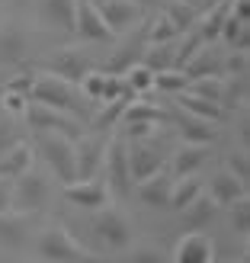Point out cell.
Listing matches in <instances>:
<instances>
[{
  "mask_svg": "<svg viewBox=\"0 0 250 263\" xmlns=\"http://www.w3.org/2000/svg\"><path fill=\"white\" fill-rule=\"evenodd\" d=\"M29 100H32V103H45V106L61 109V112H71V116H77V119L87 122V125H90V119H93V116H90V109H87L84 93L77 90V84L64 81V77L51 74V71L35 74V77H32Z\"/></svg>",
  "mask_w": 250,
  "mask_h": 263,
  "instance_id": "obj_1",
  "label": "cell"
},
{
  "mask_svg": "<svg viewBox=\"0 0 250 263\" xmlns=\"http://www.w3.org/2000/svg\"><path fill=\"white\" fill-rule=\"evenodd\" d=\"M35 247L48 263H100V257L93 251H87L64 225H51L48 231H42Z\"/></svg>",
  "mask_w": 250,
  "mask_h": 263,
  "instance_id": "obj_2",
  "label": "cell"
},
{
  "mask_svg": "<svg viewBox=\"0 0 250 263\" xmlns=\"http://www.w3.org/2000/svg\"><path fill=\"white\" fill-rule=\"evenodd\" d=\"M87 228L97 238V244L103 247V251H109V254H122L125 247H131V241H135L128 218L122 212H116V209H109V205L97 209V212L90 215V225Z\"/></svg>",
  "mask_w": 250,
  "mask_h": 263,
  "instance_id": "obj_3",
  "label": "cell"
},
{
  "mask_svg": "<svg viewBox=\"0 0 250 263\" xmlns=\"http://www.w3.org/2000/svg\"><path fill=\"white\" fill-rule=\"evenodd\" d=\"M39 151H42L48 170L64 183V186L77 180V170H74V138L58 135V132H39Z\"/></svg>",
  "mask_w": 250,
  "mask_h": 263,
  "instance_id": "obj_4",
  "label": "cell"
},
{
  "mask_svg": "<svg viewBox=\"0 0 250 263\" xmlns=\"http://www.w3.org/2000/svg\"><path fill=\"white\" fill-rule=\"evenodd\" d=\"M103 180H106L109 193H116L119 199H128L131 190H135V180H131L128 170V151L122 138H109L106 141V157H103Z\"/></svg>",
  "mask_w": 250,
  "mask_h": 263,
  "instance_id": "obj_5",
  "label": "cell"
},
{
  "mask_svg": "<svg viewBox=\"0 0 250 263\" xmlns=\"http://www.w3.org/2000/svg\"><path fill=\"white\" fill-rule=\"evenodd\" d=\"M48 202V180L39 174V170H26L13 180V199H10V209L20 215H35L42 212V205Z\"/></svg>",
  "mask_w": 250,
  "mask_h": 263,
  "instance_id": "obj_6",
  "label": "cell"
},
{
  "mask_svg": "<svg viewBox=\"0 0 250 263\" xmlns=\"http://www.w3.org/2000/svg\"><path fill=\"white\" fill-rule=\"evenodd\" d=\"M23 116H26V122H29L35 132H58V135H68V138H81L84 128H87V122H81L77 116L51 109V106H45V103H32V100H29V106H26Z\"/></svg>",
  "mask_w": 250,
  "mask_h": 263,
  "instance_id": "obj_7",
  "label": "cell"
},
{
  "mask_svg": "<svg viewBox=\"0 0 250 263\" xmlns=\"http://www.w3.org/2000/svg\"><path fill=\"white\" fill-rule=\"evenodd\" d=\"M106 141L100 132L93 135H84L74 138V170H77V180H90V177H100L103 170V157H106Z\"/></svg>",
  "mask_w": 250,
  "mask_h": 263,
  "instance_id": "obj_8",
  "label": "cell"
},
{
  "mask_svg": "<svg viewBox=\"0 0 250 263\" xmlns=\"http://www.w3.org/2000/svg\"><path fill=\"white\" fill-rule=\"evenodd\" d=\"M125 151H128V170H131V180H144L157 174V170L164 167L167 154L161 144H154L151 138H141V141H125Z\"/></svg>",
  "mask_w": 250,
  "mask_h": 263,
  "instance_id": "obj_9",
  "label": "cell"
},
{
  "mask_svg": "<svg viewBox=\"0 0 250 263\" xmlns=\"http://www.w3.org/2000/svg\"><path fill=\"white\" fill-rule=\"evenodd\" d=\"M74 35H77V39H84V42H93V45H103V42H116L112 29L106 26V20L100 16V7L93 4V0H77Z\"/></svg>",
  "mask_w": 250,
  "mask_h": 263,
  "instance_id": "obj_10",
  "label": "cell"
},
{
  "mask_svg": "<svg viewBox=\"0 0 250 263\" xmlns=\"http://www.w3.org/2000/svg\"><path fill=\"white\" fill-rule=\"evenodd\" d=\"M109 186H106V180L100 177H90V180H74L64 186V199L74 202L77 209H87V212H97V209L103 205H109Z\"/></svg>",
  "mask_w": 250,
  "mask_h": 263,
  "instance_id": "obj_11",
  "label": "cell"
},
{
  "mask_svg": "<svg viewBox=\"0 0 250 263\" xmlns=\"http://www.w3.org/2000/svg\"><path fill=\"white\" fill-rule=\"evenodd\" d=\"M100 16L106 20V26L112 29V35H128L131 29H135V23H141V7L135 4V0H100Z\"/></svg>",
  "mask_w": 250,
  "mask_h": 263,
  "instance_id": "obj_12",
  "label": "cell"
},
{
  "mask_svg": "<svg viewBox=\"0 0 250 263\" xmlns=\"http://www.w3.org/2000/svg\"><path fill=\"white\" fill-rule=\"evenodd\" d=\"M48 71L64 77V81H71V84H81L84 74L93 71V61H90V55L84 48H61L48 58Z\"/></svg>",
  "mask_w": 250,
  "mask_h": 263,
  "instance_id": "obj_13",
  "label": "cell"
},
{
  "mask_svg": "<svg viewBox=\"0 0 250 263\" xmlns=\"http://www.w3.org/2000/svg\"><path fill=\"white\" fill-rule=\"evenodd\" d=\"M74 20H77V0H42L39 4V23L51 32H74Z\"/></svg>",
  "mask_w": 250,
  "mask_h": 263,
  "instance_id": "obj_14",
  "label": "cell"
},
{
  "mask_svg": "<svg viewBox=\"0 0 250 263\" xmlns=\"http://www.w3.org/2000/svg\"><path fill=\"white\" fill-rule=\"evenodd\" d=\"M174 263H215V244L205 231H186L174 247Z\"/></svg>",
  "mask_w": 250,
  "mask_h": 263,
  "instance_id": "obj_15",
  "label": "cell"
},
{
  "mask_svg": "<svg viewBox=\"0 0 250 263\" xmlns=\"http://www.w3.org/2000/svg\"><path fill=\"white\" fill-rule=\"evenodd\" d=\"M205 193L215 199L218 209H228V205H234V202L247 199V180L234 177L231 170H218V174L212 177V183H208Z\"/></svg>",
  "mask_w": 250,
  "mask_h": 263,
  "instance_id": "obj_16",
  "label": "cell"
},
{
  "mask_svg": "<svg viewBox=\"0 0 250 263\" xmlns=\"http://www.w3.org/2000/svg\"><path fill=\"white\" fill-rule=\"evenodd\" d=\"M170 183H174L170 170L161 167L157 174L138 180V199L151 209H170Z\"/></svg>",
  "mask_w": 250,
  "mask_h": 263,
  "instance_id": "obj_17",
  "label": "cell"
},
{
  "mask_svg": "<svg viewBox=\"0 0 250 263\" xmlns=\"http://www.w3.org/2000/svg\"><path fill=\"white\" fill-rule=\"evenodd\" d=\"M215 215H218V205H215V199L205 190L196 196L186 209H180V221H183V228H186V231H205L215 221Z\"/></svg>",
  "mask_w": 250,
  "mask_h": 263,
  "instance_id": "obj_18",
  "label": "cell"
},
{
  "mask_svg": "<svg viewBox=\"0 0 250 263\" xmlns=\"http://www.w3.org/2000/svg\"><path fill=\"white\" fill-rule=\"evenodd\" d=\"M35 161V148L29 141H16V144H10V148L0 154V177H7V180H16L20 174H26V170L32 167Z\"/></svg>",
  "mask_w": 250,
  "mask_h": 263,
  "instance_id": "obj_19",
  "label": "cell"
},
{
  "mask_svg": "<svg viewBox=\"0 0 250 263\" xmlns=\"http://www.w3.org/2000/svg\"><path fill=\"white\" fill-rule=\"evenodd\" d=\"M177 100V106L186 112V116H196V119H202V122H221V116H225V109H221V103H212V100H205L199 93H189V90H180V93H174Z\"/></svg>",
  "mask_w": 250,
  "mask_h": 263,
  "instance_id": "obj_20",
  "label": "cell"
},
{
  "mask_svg": "<svg viewBox=\"0 0 250 263\" xmlns=\"http://www.w3.org/2000/svg\"><path fill=\"white\" fill-rule=\"evenodd\" d=\"M29 238V215H20V212H0V247L7 251H16V247L26 244Z\"/></svg>",
  "mask_w": 250,
  "mask_h": 263,
  "instance_id": "obj_21",
  "label": "cell"
},
{
  "mask_svg": "<svg viewBox=\"0 0 250 263\" xmlns=\"http://www.w3.org/2000/svg\"><path fill=\"white\" fill-rule=\"evenodd\" d=\"M221 61H225V58H221L212 45H199L193 51V58L183 64L180 71L186 74L189 81H193V77H205V74H221Z\"/></svg>",
  "mask_w": 250,
  "mask_h": 263,
  "instance_id": "obj_22",
  "label": "cell"
},
{
  "mask_svg": "<svg viewBox=\"0 0 250 263\" xmlns=\"http://www.w3.org/2000/svg\"><path fill=\"white\" fill-rule=\"evenodd\" d=\"M26 51H29V35L16 26H4L0 29V61L4 64H16L26 58Z\"/></svg>",
  "mask_w": 250,
  "mask_h": 263,
  "instance_id": "obj_23",
  "label": "cell"
},
{
  "mask_svg": "<svg viewBox=\"0 0 250 263\" xmlns=\"http://www.w3.org/2000/svg\"><path fill=\"white\" fill-rule=\"evenodd\" d=\"M122 122H167L170 119V112L167 109H161L154 100H141V97H135V100H128L125 103V109H122V116H119Z\"/></svg>",
  "mask_w": 250,
  "mask_h": 263,
  "instance_id": "obj_24",
  "label": "cell"
},
{
  "mask_svg": "<svg viewBox=\"0 0 250 263\" xmlns=\"http://www.w3.org/2000/svg\"><path fill=\"white\" fill-rule=\"evenodd\" d=\"M205 164V144H183L174 154V164H170V177H189Z\"/></svg>",
  "mask_w": 250,
  "mask_h": 263,
  "instance_id": "obj_25",
  "label": "cell"
},
{
  "mask_svg": "<svg viewBox=\"0 0 250 263\" xmlns=\"http://www.w3.org/2000/svg\"><path fill=\"white\" fill-rule=\"evenodd\" d=\"M202 193V183H199V177L196 174H189V177H174V183H170V209H186L196 196Z\"/></svg>",
  "mask_w": 250,
  "mask_h": 263,
  "instance_id": "obj_26",
  "label": "cell"
},
{
  "mask_svg": "<svg viewBox=\"0 0 250 263\" xmlns=\"http://www.w3.org/2000/svg\"><path fill=\"white\" fill-rule=\"evenodd\" d=\"M122 84L128 87L131 97H144V93L154 90V71L148 68V64L135 61V64H128V68L122 71Z\"/></svg>",
  "mask_w": 250,
  "mask_h": 263,
  "instance_id": "obj_27",
  "label": "cell"
},
{
  "mask_svg": "<svg viewBox=\"0 0 250 263\" xmlns=\"http://www.w3.org/2000/svg\"><path fill=\"white\" fill-rule=\"evenodd\" d=\"M180 135L186 138V144H212L215 141V125L212 122H202V119H196V116H183L180 119Z\"/></svg>",
  "mask_w": 250,
  "mask_h": 263,
  "instance_id": "obj_28",
  "label": "cell"
},
{
  "mask_svg": "<svg viewBox=\"0 0 250 263\" xmlns=\"http://www.w3.org/2000/svg\"><path fill=\"white\" fill-rule=\"evenodd\" d=\"M177 35H180V29L167 13H157V16L144 26V45H164V42H174Z\"/></svg>",
  "mask_w": 250,
  "mask_h": 263,
  "instance_id": "obj_29",
  "label": "cell"
},
{
  "mask_svg": "<svg viewBox=\"0 0 250 263\" xmlns=\"http://www.w3.org/2000/svg\"><path fill=\"white\" fill-rule=\"evenodd\" d=\"M186 90L212 100V103H225V90L228 87H225V81H221V74H205V77H193Z\"/></svg>",
  "mask_w": 250,
  "mask_h": 263,
  "instance_id": "obj_30",
  "label": "cell"
},
{
  "mask_svg": "<svg viewBox=\"0 0 250 263\" xmlns=\"http://www.w3.org/2000/svg\"><path fill=\"white\" fill-rule=\"evenodd\" d=\"M174 55H177V45H174V42H164V45H148V48L141 51V64H148V68L157 74V71L174 68Z\"/></svg>",
  "mask_w": 250,
  "mask_h": 263,
  "instance_id": "obj_31",
  "label": "cell"
},
{
  "mask_svg": "<svg viewBox=\"0 0 250 263\" xmlns=\"http://www.w3.org/2000/svg\"><path fill=\"white\" fill-rule=\"evenodd\" d=\"M221 42L231 48H247V20H238L234 13H228L225 23H221Z\"/></svg>",
  "mask_w": 250,
  "mask_h": 263,
  "instance_id": "obj_32",
  "label": "cell"
},
{
  "mask_svg": "<svg viewBox=\"0 0 250 263\" xmlns=\"http://www.w3.org/2000/svg\"><path fill=\"white\" fill-rule=\"evenodd\" d=\"M125 260L122 263H170L167 251L157 244H138V247H125Z\"/></svg>",
  "mask_w": 250,
  "mask_h": 263,
  "instance_id": "obj_33",
  "label": "cell"
},
{
  "mask_svg": "<svg viewBox=\"0 0 250 263\" xmlns=\"http://www.w3.org/2000/svg\"><path fill=\"white\" fill-rule=\"evenodd\" d=\"M189 87V77L180 68H167L154 74V90H164V93H180V90Z\"/></svg>",
  "mask_w": 250,
  "mask_h": 263,
  "instance_id": "obj_34",
  "label": "cell"
},
{
  "mask_svg": "<svg viewBox=\"0 0 250 263\" xmlns=\"http://www.w3.org/2000/svg\"><path fill=\"white\" fill-rule=\"evenodd\" d=\"M228 209H231V231L244 238V234L250 231V205H247V199L234 202V205H228Z\"/></svg>",
  "mask_w": 250,
  "mask_h": 263,
  "instance_id": "obj_35",
  "label": "cell"
},
{
  "mask_svg": "<svg viewBox=\"0 0 250 263\" xmlns=\"http://www.w3.org/2000/svg\"><path fill=\"white\" fill-rule=\"evenodd\" d=\"M125 125V141H141L154 135V122H122Z\"/></svg>",
  "mask_w": 250,
  "mask_h": 263,
  "instance_id": "obj_36",
  "label": "cell"
},
{
  "mask_svg": "<svg viewBox=\"0 0 250 263\" xmlns=\"http://www.w3.org/2000/svg\"><path fill=\"white\" fill-rule=\"evenodd\" d=\"M26 106H29V97H23V93H13V90H7L4 93V109L10 116H23Z\"/></svg>",
  "mask_w": 250,
  "mask_h": 263,
  "instance_id": "obj_37",
  "label": "cell"
},
{
  "mask_svg": "<svg viewBox=\"0 0 250 263\" xmlns=\"http://www.w3.org/2000/svg\"><path fill=\"white\" fill-rule=\"evenodd\" d=\"M228 170H231L234 177L247 180V174H250V164H247V151H231V154H228Z\"/></svg>",
  "mask_w": 250,
  "mask_h": 263,
  "instance_id": "obj_38",
  "label": "cell"
},
{
  "mask_svg": "<svg viewBox=\"0 0 250 263\" xmlns=\"http://www.w3.org/2000/svg\"><path fill=\"white\" fill-rule=\"evenodd\" d=\"M16 141H20L16 128H13V122L4 116V119H0V154H4V151L10 148V144H16Z\"/></svg>",
  "mask_w": 250,
  "mask_h": 263,
  "instance_id": "obj_39",
  "label": "cell"
},
{
  "mask_svg": "<svg viewBox=\"0 0 250 263\" xmlns=\"http://www.w3.org/2000/svg\"><path fill=\"white\" fill-rule=\"evenodd\" d=\"M32 77H35V74H20V77H13V81L7 84V90H13V93H23V97H29V90H32Z\"/></svg>",
  "mask_w": 250,
  "mask_h": 263,
  "instance_id": "obj_40",
  "label": "cell"
},
{
  "mask_svg": "<svg viewBox=\"0 0 250 263\" xmlns=\"http://www.w3.org/2000/svg\"><path fill=\"white\" fill-rule=\"evenodd\" d=\"M10 199H13V180L0 177V212H10Z\"/></svg>",
  "mask_w": 250,
  "mask_h": 263,
  "instance_id": "obj_41",
  "label": "cell"
},
{
  "mask_svg": "<svg viewBox=\"0 0 250 263\" xmlns=\"http://www.w3.org/2000/svg\"><path fill=\"white\" fill-rule=\"evenodd\" d=\"M135 4H138V7L144 10V7H154V4H161V0H135Z\"/></svg>",
  "mask_w": 250,
  "mask_h": 263,
  "instance_id": "obj_42",
  "label": "cell"
},
{
  "mask_svg": "<svg viewBox=\"0 0 250 263\" xmlns=\"http://www.w3.org/2000/svg\"><path fill=\"white\" fill-rule=\"evenodd\" d=\"M221 263H247V260H221Z\"/></svg>",
  "mask_w": 250,
  "mask_h": 263,
  "instance_id": "obj_43",
  "label": "cell"
},
{
  "mask_svg": "<svg viewBox=\"0 0 250 263\" xmlns=\"http://www.w3.org/2000/svg\"><path fill=\"white\" fill-rule=\"evenodd\" d=\"M93 4H100V0H93Z\"/></svg>",
  "mask_w": 250,
  "mask_h": 263,
  "instance_id": "obj_44",
  "label": "cell"
}]
</instances>
